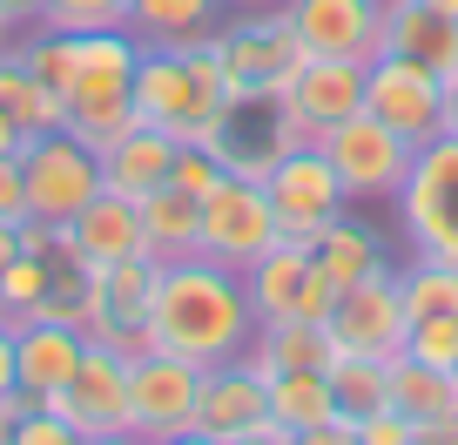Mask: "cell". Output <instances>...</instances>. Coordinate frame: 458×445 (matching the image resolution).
I'll return each instance as SVG.
<instances>
[{
  "mask_svg": "<svg viewBox=\"0 0 458 445\" xmlns=\"http://www.w3.org/2000/svg\"><path fill=\"white\" fill-rule=\"evenodd\" d=\"M0 445H7V425H0Z\"/></svg>",
  "mask_w": 458,
  "mask_h": 445,
  "instance_id": "f5cc1de1",
  "label": "cell"
},
{
  "mask_svg": "<svg viewBox=\"0 0 458 445\" xmlns=\"http://www.w3.org/2000/svg\"><path fill=\"white\" fill-rule=\"evenodd\" d=\"M28 216V189H21V156H0V223Z\"/></svg>",
  "mask_w": 458,
  "mask_h": 445,
  "instance_id": "74e56055",
  "label": "cell"
},
{
  "mask_svg": "<svg viewBox=\"0 0 458 445\" xmlns=\"http://www.w3.org/2000/svg\"><path fill=\"white\" fill-rule=\"evenodd\" d=\"M7 391H21V378H14V324H0V398Z\"/></svg>",
  "mask_w": 458,
  "mask_h": 445,
  "instance_id": "7bdbcfd3",
  "label": "cell"
},
{
  "mask_svg": "<svg viewBox=\"0 0 458 445\" xmlns=\"http://www.w3.org/2000/svg\"><path fill=\"white\" fill-rule=\"evenodd\" d=\"M243 290H250L257 324H276V317H310V324H324L330 304H337V290H330V277L317 270L310 244H297V236H276V244L243 270Z\"/></svg>",
  "mask_w": 458,
  "mask_h": 445,
  "instance_id": "8fae6325",
  "label": "cell"
},
{
  "mask_svg": "<svg viewBox=\"0 0 458 445\" xmlns=\"http://www.w3.org/2000/svg\"><path fill=\"white\" fill-rule=\"evenodd\" d=\"M0 108L21 122V135H47V129H61V95L34 81L21 55H0Z\"/></svg>",
  "mask_w": 458,
  "mask_h": 445,
  "instance_id": "4dcf8cb0",
  "label": "cell"
},
{
  "mask_svg": "<svg viewBox=\"0 0 458 445\" xmlns=\"http://www.w3.org/2000/svg\"><path fill=\"white\" fill-rule=\"evenodd\" d=\"M290 439H297V432H284V425H276L270 412H263V418H257L250 432H236V439H216V445H290Z\"/></svg>",
  "mask_w": 458,
  "mask_h": 445,
  "instance_id": "60d3db41",
  "label": "cell"
},
{
  "mask_svg": "<svg viewBox=\"0 0 458 445\" xmlns=\"http://www.w3.org/2000/svg\"><path fill=\"white\" fill-rule=\"evenodd\" d=\"M7 445H81V432H74L68 418H55L47 405H34V412H21L14 425H7Z\"/></svg>",
  "mask_w": 458,
  "mask_h": 445,
  "instance_id": "d590c367",
  "label": "cell"
},
{
  "mask_svg": "<svg viewBox=\"0 0 458 445\" xmlns=\"http://www.w3.org/2000/svg\"><path fill=\"white\" fill-rule=\"evenodd\" d=\"M377 55H411L425 68H438L445 81H458V21L431 14L425 0H385V14H377Z\"/></svg>",
  "mask_w": 458,
  "mask_h": 445,
  "instance_id": "ffe728a7",
  "label": "cell"
},
{
  "mask_svg": "<svg viewBox=\"0 0 458 445\" xmlns=\"http://www.w3.org/2000/svg\"><path fill=\"white\" fill-rule=\"evenodd\" d=\"M68 250L81 270H108L122 257H148V230H142V210L129 196L101 189L81 216H68Z\"/></svg>",
  "mask_w": 458,
  "mask_h": 445,
  "instance_id": "ac0fdd59",
  "label": "cell"
},
{
  "mask_svg": "<svg viewBox=\"0 0 458 445\" xmlns=\"http://www.w3.org/2000/svg\"><path fill=\"white\" fill-rule=\"evenodd\" d=\"M68 257H74V250H68ZM55 270H61V257H34V250H14V263L0 270V317H7V324L47 317V304H55Z\"/></svg>",
  "mask_w": 458,
  "mask_h": 445,
  "instance_id": "83f0119b",
  "label": "cell"
},
{
  "mask_svg": "<svg viewBox=\"0 0 458 445\" xmlns=\"http://www.w3.org/2000/svg\"><path fill=\"white\" fill-rule=\"evenodd\" d=\"M411 445H458V418H425L411 432Z\"/></svg>",
  "mask_w": 458,
  "mask_h": 445,
  "instance_id": "b9f144b4",
  "label": "cell"
},
{
  "mask_svg": "<svg viewBox=\"0 0 458 445\" xmlns=\"http://www.w3.org/2000/svg\"><path fill=\"white\" fill-rule=\"evenodd\" d=\"M391 210H398L404 244L418 257H452L458 263V135H431L418 149Z\"/></svg>",
  "mask_w": 458,
  "mask_h": 445,
  "instance_id": "277c9868",
  "label": "cell"
},
{
  "mask_svg": "<svg viewBox=\"0 0 458 445\" xmlns=\"http://www.w3.org/2000/svg\"><path fill=\"white\" fill-rule=\"evenodd\" d=\"M229 14H236V7H284V0H223Z\"/></svg>",
  "mask_w": 458,
  "mask_h": 445,
  "instance_id": "f907efd6",
  "label": "cell"
},
{
  "mask_svg": "<svg viewBox=\"0 0 458 445\" xmlns=\"http://www.w3.org/2000/svg\"><path fill=\"white\" fill-rule=\"evenodd\" d=\"M175 149H182V142H175L169 129H156V122H135L129 135H114L108 149H95V156H101V189H114V196L142 202L148 189L169 183Z\"/></svg>",
  "mask_w": 458,
  "mask_h": 445,
  "instance_id": "7402d4cb",
  "label": "cell"
},
{
  "mask_svg": "<svg viewBox=\"0 0 458 445\" xmlns=\"http://www.w3.org/2000/svg\"><path fill=\"white\" fill-rule=\"evenodd\" d=\"M290 445H358V418H351V412H337L330 425H310V432H297Z\"/></svg>",
  "mask_w": 458,
  "mask_h": 445,
  "instance_id": "f35d334b",
  "label": "cell"
},
{
  "mask_svg": "<svg viewBox=\"0 0 458 445\" xmlns=\"http://www.w3.org/2000/svg\"><path fill=\"white\" fill-rule=\"evenodd\" d=\"M263 412H270V378H263L250 358H229V364H209V372H202L196 432H209V439H236V432H250Z\"/></svg>",
  "mask_w": 458,
  "mask_h": 445,
  "instance_id": "d6986e66",
  "label": "cell"
},
{
  "mask_svg": "<svg viewBox=\"0 0 458 445\" xmlns=\"http://www.w3.org/2000/svg\"><path fill=\"white\" fill-rule=\"evenodd\" d=\"M404 351H411V358H425V364L458 372V311H452V317H425V324H411Z\"/></svg>",
  "mask_w": 458,
  "mask_h": 445,
  "instance_id": "836d02e7",
  "label": "cell"
},
{
  "mask_svg": "<svg viewBox=\"0 0 458 445\" xmlns=\"http://www.w3.org/2000/svg\"><path fill=\"white\" fill-rule=\"evenodd\" d=\"M81 445H156V439H142V432H95V439H81Z\"/></svg>",
  "mask_w": 458,
  "mask_h": 445,
  "instance_id": "f6af8a7d",
  "label": "cell"
},
{
  "mask_svg": "<svg viewBox=\"0 0 458 445\" xmlns=\"http://www.w3.org/2000/svg\"><path fill=\"white\" fill-rule=\"evenodd\" d=\"M0 28L14 34V41H21L28 28H41V0H0Z\"/></svg>",
  "mask_w": 458,
  "mask_h": 445,
  "instance_id": "ab89813d",
  "label": "cell"
},
{
  "mask_svg": "<svg viewBox=\"0 0 458 445\" xmlns=\"http://www.w3.org/2000/svg\"><path fill=\"white\" fill-rule=\"evenodd\" d=\"M330 398H337V412L364 418L385 405V378H391V358H351V351H337V364H330Z\"/></svg>",
  "mask_w": 458,
  "mask_h": 445,
  "instance_id": "1f68e13d",
  "label": "cell"
},
{
  "mask_svg": "<svg viewBox=\"0 0 458 445\" xmlns=\"http://www.w3.org/2000/svg\"><path fill=\"white\" fill-rule=\"evenodd\" d=\"M310 257H317V270L330 277V290H351V284L385 270V236H377L371 223H358V216H337V223H324V230L310 236Z\"/></svg>",
  "mask_w": 458,
  "mask_h": 445,
  "instance_id": "cb8c5ba5",
  "label": "cell"
},
{
  "mask_svg": "<svg viewBox=\"0 0 458 445\" xmlns=\"http://www.w3.org/2000/svg\"><path fill=\"white\" fill-rule=\"evenodd\" d=\"M297 142H310V135L297 129L284 88H229L223 116H216L209 135H202V149H209L229 175H250V183H263Z\"/></svg>",
  "mask_w": 458,
  "mask_h": 445,
  "instance_id": "3957f363",
  "label": "cell"
},
{
  "mask_svg": "<svg viewBox=\"0 0 458 445\" xmlns=\"http://www.w3.org/2000/svg\"><path fill=\"white\" fill-rule=\"evenodd\" d=\"M317 142H324V156L337 162V183H344L351 202H398L404 175H411V156H418V149L404 142L391 122H377L371 108L344 116L337 129H324Z\"/></svg>",
  "mask_w": 458,
  "mask_h": 445,
  "instance_id": "5b68a950",
  "label": "cell"
},
{
  "mask_svg": "<svg viewBox=\"0 0 458 445\" xmlns=\"http://www.w3.org/2000/svg\"><path fill=\"white\" fill-rule=\"evenodd\" d=\"M276 244V210L270 189L250 175H223L202 196V230H196V257L223 263V270H250L263 250Z\"/></svg>",
  "mask_w": 458,
  "mask_h": 445,
  "instance_id": "9c48e42d",
  "label": "cell"
},
{
  "mask_svg": "<svg viewBox=\"0 0 458 445\" xmlns=\"http://www.w3.org/2000/svg\"><path fill=\"white\" fill-rule=\"evenodd\" d=\"M142 230H148V257L156 263H182V257H196V230H202V196H182L175 183H162V189H148L142 202Z\"/></svg>",
  "mask_w": 458,
  "mask_h": 445,
  "instance_id": "484cf974",
  "label": "cell"
},
{
  "mask_svg": "<svg viewBox=\"0 0 458 445\" xmlns=\"http://www.w3.org/2000/svg\"><path fill=\"white\" fill-rule=\"evenodd\" d=\"M0 55H14V34H7V28H0Z\"/></svg>",
  "mask_w": 458,
  "mask_h": 445,
  "instance_id": "816d5d0a",
  "label": "cell"
},
{
  "mask_svg": "<svg viewBox=\"0 0 458 445\" xmlns=\"http://www.w3.org/2000/svg\"><path fill=\"white\" fill-rule=\"evenodd\" d=\"M445 135H458V81H445Z\"/></svg>",
  "mask_w": 458,
  "mask_h": 445,
  "instance_id": "7dc6e473",
  "label": "cell"
},
{
  "mask_svg": "<svg viewBox=\"0 0 458 445\" xmlns=\"http://www.w3.org/2000/svg\"><path fill=\"white\" fill-rule=\"evenodd\" d=\"M14 250H21V223H0V270L14 263Z\"/></svg>",
  "mask_w": 458,
  "mask_h": 445,
  "instance_id": "bcb514c9",
  "label": "cell"
},
{
  "mask_svg": "<svg viewBox=\"0 0 458 445\" xmlns=\"http://www.w3.org/2000/svg\"><path fill=\"white\" fill-rule=\"evenodd\" d=\"M257 338V311H250L243 270H223L209 257H182L156 270V297H148V351H169L189 364H229L243 358Z\"/></svg>",
  "mask_w": 458,
  "mask_h": 445,
  "instance_id": "6da1fadb",
  "label": "cell"
},
{
  "mask_svg": "<svg viewBox=\"0 0 458 445\" xmlns=\"http://www.w3.org/2000/svg\"><path fill=\"white\" fill-rule=\"evenodd\" d=\"M223 101H229V81L209 41H189V47L142 41V61H135V116L142 122L169 129L175 142H202L209 122L223 116Z\"/></svg>",
  "mask_w": 458,
  "mask_h": 445,
  "instance_id": "7a4b0ae2",
  "label": "cell"
},
{
  "mask_svg": "<svg viewBox=\"0 0 458 445\" xmlns=\"http://www.w3.org/2000/svg\"><path fill=\"white\" fill-rule=\"evenodd\" d=\"M41 405L55 418H68L81 439H95V432H135L129 425V351L88 345L81 364H74V378L61 391H47Z\"/></svg>",
  "mask_w": 458,
  "mask_h": 445,
  "instance_id": "5bb4252c",
  "label": "cell"
},
{
  "mask_svg": "<svg viewBox=\"0 0 458 445\" xmlns=\"http://www.w3.org/2000/svg\"><path fill=\"white\" fill-rule=\"evenodd\" d=\"M411 418L404 412H391V405H377V412H364L358 418V445H411Z\"/></svg>",
  "mask_w": 458,
  "mask_h": 445,
  "instance_id": "8d00e7d4",
  "label": "cell"
},
{
  "mask_svg": "<svg viewBox=\"0 0 458 445\" xmlns=\"http://www.w3.org/2000/svg\"><path fill=\"white\" fill-rule=\"evenodd\" d=\"M0 324H7V317H0Z\"/></svg>",
  "mask_w": 458,
  "mask_h": 445,
  "instance_id": "db71d44e",
  "label": "cell"
},
{
  "mask_svg": "<svg viewBox=\"0 0 458 445\" xmlns=\"http://www.w3.org/2000/svg\"><path fill=\"white\" fill-rule=\"evenodd\" d=\"M364 108L391 122L411 149H425L431 135H445V74L411 55H371L364 61Z\"/></svg>",
  "mask_w": 458,
  "mask_h": 445,
  "instance_id": "30bf717a",
  "label": "cell"
},
{
  "mask_svg": "<svg viewBox=\"0 0 458 445\" xmlns=\"http://www.w3.org/2000/svg\"><path fill=\"white\" fill-rule=\"evenodd\" d=\"M21 142H28V135H21V122L0 108V156H21Z\"/></svg>",
  "mask_w": 458,
  "mask_h": 445,
  "instance_id": "ee69618b",
  "label": "cell"
},
{
  "mask_svg": "<svg viewBox=\"0 0 458 445\" xmlns=\"http://www.w3.org/2000/svg\"><path fill=\"white\" fill-rule=\"evenodd\" d=\"M263 189H270V210H276V236H297V244H310L324 223L344 216V202H351L344 183H337V162L324 156V142H297L263 175Z\"/></svg>",
  "mask_w": 458,
  "mask_h": 445,
  "instance_id": "7c38bea8",
  "label": "cell"
},
{
  "mask_svg": "<svg viewBox=\"0 0 458 445\" xmlns=\"http://www.w3.org/2000/svg\"><path fill=\"white\" fill-rule=\"evenodd\" d=\"M398 297H404V317L425 324V317H452L458 311V263L452 257H418L398 270Z\"/></svg>",
  "mask_w": 458,
  "mask_h": 445,
  "instance_id": "f546056e",
  "label": "cell"
},
{
  "mask_svg": "<svg viewBox=\"0 0 458 445\" xmlns=\"http://www.w3.org/2000/svg\"><path fill=\"white\" fill-rule=\"evenodd\" d=\"M229 7L223 0H129V28L156 47H189V41H209L216 21Z\"/></svg>",
  "mask_w": 458,
  "mask_h": 445,
  "instance_id": "4316f807",
  "label": "cell"
},
{
  "mask_svg": "<svg viewBox=\"0 0 458 445\" xmlns=\"http://www.w3.org/2000/svg\"><path fill=\"white\" fill-rule=\"evenodd\" d=\"M243 358L263 378L270 372H330L337 364V338H330V324H310V317H276V324H257Z\"/></svg>",
  "mask_w": 458,
  "mask_h": 445,
  "instance_id": "603a6c76",
  "label": "cell"
},
{
  "mask_svg": "<svg viewBox=\"0 0 458 445\" xmlns=\"http://www.w3.org/2000/svg\"><path fill=\"white\" fill-rule=\"evenodd\" d=\"M88 338L68 324V317H28V324H14V378L21 391H34V398H47V391H61L74 378V364H81Z\"/></svg>",
  "mask_w": 458,
  "mask_h": 445,
  "instance_id": "44dd1931",
  "label": "cell"
},
{
  "mask_svg": "<svg viewBox=\"0 0 458 445\" xmlns=\"http://www.w3.org/2000/svg\"><path fill=\"white\" fill-rule=\"evenodd\" d=\"M303 55H337V61H371L377 55V14L385 0H284Z\"/></svg>",
  "mask_w": 458,
  "mask_h": 445,
  "instance_id": "e0dca14e",
  "label": "cell"
},
{
  "mask_svg": "<svg viewBox=\"0 0 458 445\" xmlns=\"http://www.w3.org/2000/svg\"><path fill=\"white\" fill-rule=\"evenodd\" d=\"M270 418L284 432H310L337 418V398H330L324 372H270Z\"/></svg>",
  "mask_w": 458,
  "mask_h": 445,
  "instance_id": "f1b7e54d",
  "label": "cell"
},
{
  "mask_svg": "<svg viewBox=\"0 0 458 445\" xmlns=\"http://www.w3.org/2000/svg\"><path fill=\"white\" fill-rule=\"evenodd\" d=\"M431 14H445V21H458V0H425Z\"/></svg>",
  "mask_w": 458,
  "mask_h": 445,
  "instance_id": "681fc988",
  "label": "cell"
},
{
  "mask_svg": "<svg viewBox=\"0 0 458 445\" xmlns=\"http://www.w3.org/2000/svg\"><path fill=\"white\" fill-rule=\"evenodd\" d=\"M21 189H28V216L41 223H68L101 196V156L68 129H47L21 142Z\"/></svg>",
  "mask_w": 458,
  "mask_h": 445,
  "instance_id": "8992f818",
  "label": "cell"
},
{
  "mask_svg": "<svg viewBox=\"0 0 458 445\" xmlns=\"http://www.w3.org/2000/svg\"><path fill=\"white\" fill-rule=\"evenodd\" d=\"M385 405L404 412L411 425H425V418H458V372L398 351V358H391V378H385Z\"/></svg>",
  "mask_w": 458,
  "mask_h": 445,
  "instance_id": "d4e9b609",
  "label": "cell"
},
{
  "mask_svg": "<svg viewBox=\"0 0 458 445\" xmlns=\"http://www.w3.org/2000/svg\"><path fill=\"white\" fill-rule=\"evenodd\" d=\"M284 101H290V116H297V129L317 142L324 129H337L344 116H358V108H364V61L303 55L297 74L284 81Z\"/></svg>",
  "mask_w": 458,
  "mask_h": 445,
  "instance_id": "2e32d148",
  "label": "cell"
},
{
  "mask_svg": "<svg viewBox=\"0 0 458 445\" xmlns=\"http://www.w3.org/2000/svg\"><path fill=\"white\" fill-rule=\"evenodd\" d=\"M223 175H229V169H223L202 142H182V149H175V162H169V183L182 189V196H209Z\"/></svg>",
  "mask_w": 458,
  "mask_h": 445,
  "instance_id": "e575fe53",
  "label": "cell"
},
{
  "mask_svg": "<svg viewBox=\"0 0 458 445\" xmlns=\"http://www.w3.org/2000/svg\"><path fill=\"white\" fill-rule=\"evenodd\" d=\"M156 257H122L108 270H88V297L74 311V330L88 345H114V351H148V297H156Z\"/></svg>",
  "mask_w": 458,
  "mask_h": 445,
  "instance_id": "ba28073f",
  "label": "cell"
},
{
  "mask_svg": "<svg viewBox=\"0 0 458 445\" xmlns=\"http://www.w3.org/2000/svg\"><path fill=\"white\" fill-rule=\"evenodd\" d=\"M324 324L337 338V351H351V358H398L404 338H411V317H404V297H398V270L385 263L377 277L337 290Z\"/></svg>",
  "mask_w": 458,
  "mask_h": 445,
  "instance_id": "4fadbf2b",
  "label": "cell"
},
{
  "mask_svg": "<svg viewBox=\"0 0 458 445\" xmlns=\"http://www.w3.org/2000/svg\"><path fill=\"white\" fill-rule=\"evenodd\" d=\"M209 55L223 61L229 88H284L297 74L303 47H297V28H290L284 7H236V14L216 21Z\"/></svg>",
  "mask_w": 458,
  "mask_h": 445,
  "instance_id": "52a82bcc",
  "label": "cell"
},
{
  "mask_svg": "<svg viewBox=\"0 0 458 445\" xmlns=\"http://www.w3.org/2000/svg\"><path fill=\"white\" fill-rule=\"evenodd\" d=\"M41 28H129V0H41Z\"/></svg>",
  "mask_w": 458,
  "mask_h": 445,
  "instance_id": "d6a6232c",
  "label": "cell"
},
{
  "mask_svg": "<svg viewBox=\"0 0 458 445\" xmlns=\"http://www.w3.org/2000/svg\"><path fill=\"white\" fill-rule=\"evenodd\" d=\"M202 364L169 358V351H135L129 358V425L142 439H175L196 425Z\"/></svg>",
  "mask_w": 458,
  "mask_h": 445,
  "instance_id": "9a60e30c",
  "label": "cell"
},
{
  "mask_svg": "<svg viewBox=\"0 0 458 445\" xmlns=\"http://www.w3.org/2000/svg\"><path fill=\"white\" fill-rule=\"evenodd\" d=\"M156 445H216V439H209V432H196V425H189V432H175V439H156Z\"/></svg>",
  "mask_w": 458,
  "mask_h": 445,
  "instance_id": "c3c4849f",
  "label": "cell"
}]
</instances>
